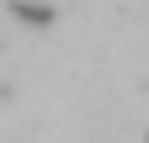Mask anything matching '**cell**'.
I'll list each match as a JSON object with an SVG mask.
<instances>
[{"instance_id":"6da1fadb","label":"cell","mask_w":149,"mask_h":143,"mask_svg":"<svg viewBox=\"0 0 149 143\" xmlns=\"http://www.w3.org/2000/svg\"><path fill=\"white\" fill-rule=\"evenodd\" d=\"M11 16H22L27 27H48L53 21V0H11Z\"/></svg>"}]
</instances>
